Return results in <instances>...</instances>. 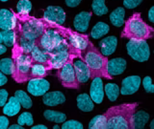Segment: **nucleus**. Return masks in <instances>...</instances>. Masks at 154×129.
<instances>
[{"instance_id":"nucleus-44","label":"nucleus","mask_w":154,"mask_h":129,"mask_svg":"<svg viewBox=\"0 0 154 129\" xmlns=\"http://www.w3.org/2000/svg\"><path fill=\"white\" fill-rule=\"evenodd\" d=\"M7 51V47L5 46L3 43H0V55H3L5 54Z\"/></svg>"},{"instance_id":"nucleus-2","label":"nucleus","mask_w":154,"mask_h":129,"mask_svg":"<svg viewBox=\"0 0 154 129\" xmlns=\"http://www.w3.org/2000/svg\"><path fill=\"white\" fill-rule=\"evenodd\" d=\"M138 102L123 103L110 107L105 112L107 128L113 129H134L133 116Z\"/></svg>"},{"instance_id":"nucleus-29","label":"nucleus","mask_w":154,"mask_h":129,"mask_svg":"<svg viewBox=\"0 0 154 129\" xmlns=\"http://www.w3.org/2000/svg\"><path fill=\"white\" fill-rule=\"evenodd\" d=\"M14 97L17 99V100L20 103V105L23 108L29 109L32 107L33 102L32 99H30V97L26 94V92H24L23 90H17L14 93Z\"/></svg>"},{"instance_id":"nucleus-33","label":"nucleus","mask_w":154,"mask_h":129,"mask_svg":"<svg viewBox=\"0 0 154 129\" xmlns=\"http://www.w3.org/2000/svg\"><path fill=\"white\" fill-rule=\"evenodd\" d=\"M91 8H93V12L97 16H102L108 13V8L105 5V0H94Z\"/></svg>"},{"instance_id":"nucleus-11","label":"nucleus","mask_w":154,"mask_h":129,"mask_svg":"<svg viewBox=\"0 0 154 129\" xmlns=\"http://www.w3.org/2000/svg\"><path fill=\"white\" fill-rule=\"evenodd\" d=\"M52 56L49 60V65L52 69H59L63 65H65L69 60L77 57L73 54H71L69 50L57 51L51 53Z\"/></svg>"},{"instance_id":"nucleus-18","label":"nucleus","mask_w":154,"mask_h":129,"mask_svg":"<svg viewBox=\"0 0 154 129\" xmlns=\"http://www.w3.org/2000/svg\"><path fill=\"white\" fill-rule=\"evenodd\" d=\"M91 17V12H81L76 14L73 20V26L75 30L79 33H84L88 30L89 23Z\"/></svg>"},{"instance_id":"nucleus-48","label":"nucleus","mask_w":154,"mask_h":129,"mask_svg":"<svg viewBox=\"0 0 154 129\" xmlns=\"http://www.w3.org/2000/svg\"><path fill=\"white\" fill-rule=\"evenodd\" d=\"M0 1H2V2H6V1H8V0H0Z\"/></svg>"},{"instance_id":"nucleus-30","label":"nucleus","mask_w":154,"mask_h":129,"mask_svg":"<svg viewBox=\"0 0 154 129\" xmlns=\"http://www.w3.org/2000/svg\"><path fill=\"white\" fill-rule=\"evenodd\" d=\"M149 119V115L143 111H140L138 113H134L133 116V123L134 128H143Z\"/></svg>"},{"instance_id":"nucleus-24","label":"nucleus","mask_w":154,"mask_h":129,"mask_svg":"<svg viewBox=\"0 0 154 129\" xmlns=\"http://www.w3.org/2000/svg\"><path fill=\"white\" fill-rule=\"evenodd\" d=\"M124 16H125V10L122 7H119L111 13L110 14V21L116 27H122L124 24Z\"/></svg>"},{"instance_id":"nucleus-46","label":"nucleus","mask_w":154,"mask_h":129,"mask_svg":"<svg viewBox=\"0 0 154 129\" xmlns=\"http://www.w3.org/2000/svg\"><path fill=\"white\" fill-rule=\"evenodd\" d=\"M32 128L34 129H37V128H42V129H46L47 127L45 125H42V124H38V125H35V126H32Z\"/></svg>"},{"instance_id":"nucleus-47","label":"nucleus","mask_w":154,"mask_h":129,"mask_svg":"<svg viewBox=\"0 0 154 129\" xmlns=\"http://www.w3.org/2000/svg\"><path fill=\"white\" fill-rule=\"evenodd\" d=\"M53 128H54V129H58V128H60V126H59V125H57V124H56V125L53 126Z\"/></svg>"},{"instance_id":"nucleus-1","label":"nucleus","mask_w":154,"mask_h":129,"mask_svg":"<svg viewBox=\"0 0 154 129\" xmlns=\"http://www.w3.org/2000/svg\"><path fill=\"white\" fill-rule=\"evenodd\" d=\"M79 59H81L88 66L90 70V79L105 78L112 79L113 76L108 73V59L100 53L91 41L89 42L87 48L81 52Z\"/></svg>"},{"instance_id":"nucleus-4","label":"nucleus","mask_w":154,"mask_h":129,"mask_svg":"<svg viewBox=\"0 0 154 129\" xmlns=\"http://www.w3.org/2000/svg\"><path fill=\"white\" fill-rule=\"evenodd\" d=\"M17 18L14 30L21 33L28 39L37 40L47 29V23L45 19H37L29 16H19L16 13Z\"/></svg>"},{"instance_id":"nucleus-26","label":"nucleus","mask_w":154,"mask_h":129,"mask_svg":"<svg viewBox=\"0 0 154 129\" xmlns=\"http://www.w3.org/2000/svg\"><path fill=\"white\" fill-rule=\"evenodd\" d=\"M16 42V32L14 30L0 31V43L6 47H13Z\"/></svg>"},{"instance_id":"nucleus-14","label":"nucleus","mask_w":154,"mask_h":129,"mask_svg":"<svg viewBox=\"0 0 154 129\" xmlns=\"http://www.w3.org/2000/svg\"><path fill=\"white\" fill-rule=\"evenodd\" d=\"M90 97L95 103H101L104 98V87L101 78H94L90 88Z\"/></svg>"},{"instance_id":"nucleus-42","label":"nucleus","mask_w":154,"mask_h":129,"mask_svg":"<svg viewBox=\"0 0 154 129\" xmlns=\"http://www.w3.org/2000/svg\"><path fill=\"white\" fill-rule=\"evenodd\" d=\"M7 83V76L0 71V86H3L4 84Z\"/></svg>"},{"instance_id":"nucleus-36","label":"nucleus","mask_w":154,"mask_h":129,"mask_svg":"<svg viewBox=\"0 0 154 129\" xmlns=\"http://www.w3.org/2000/svg\"><path fill=\"white\" fill-rule=\"evenodd\" d=\"M62 128L63 129H82L83 128V124L77 121H74V119H70V121L63 122Z\"/></svg>"},{"instance_id":"nucleus-6","label":"nucleus","mask_w":154,"mask_h":129,"mask_svg":"<svg viewBox=\"0 0 154 129\" xmlns=\"http://www.w3.org/2000/svg\"><path fill=\"white\" fill-rule=\"evenodd\" d=\"M66 38L63 36L56 28L46 29L45 33L36 40V45L42 50L52 53Z\"/></svg>"},{"instance_id":"nucleus-28","label":"nucleus","mask_w":154,"mask_h":129,"mask_svg":"<svg viewBox=\"0 0 154 129\" xmlns=\"http://www.w3.org/2000/svg\"><path fill=\"white\" fill-rule=\"evenodd\" d=\"M89 128L93 129H107V119L105 115H98L91 119Z\"/></svg>"},{"instance_id":"nucleus-23","label":"nucleus","mask_w":154,"mask_h":129,"mask_svg":"<svg viewBox=\"0 0 154 129\" xmlns=\"http://www.w3.org/2000/svg\"><path fill=\"white\" fill-rule=\"evenodd\" d=\"M77 107L83 112H91L94 108V102L88 94H80L76 99Z\"/></svg>"},{"instance_id":"nucleus-22","label":"nucleus","mask_w":154,"mask_h":129,"mask_svg":"<svg viewBox=\"0 0 154 129\" xmlns=\"http://www.w3.org/2000/svg\"><path fill=\"white\" fill-rule=\"evenodd\" d=\"M20 103H19L17 99L14 96V97H11L9 99V102H6V104L3 106V114L9 117H13L20 111Z\"/></svg>"},{"instance_id":"nucleus-5","label":"nucleus","mask_w":154,"mask_h":129,"mask_svg":"<svg viewBox=\"0 0 154 129\" xmlns=\"http://www.w3.org/2000/svg\"><path fill=\"white\" fill-rule=\"evenodd\" d=\"M13 61H14V71L13 79L18 83L29 80V74L32 65V59L29 54H25L17 47H13Z\"/></svg>"},{"instance_id":"nucleus-37","label":"nucleus","mask_w":154,"mask_h":129,"mask_svg":"<svg viewBox=\"0 0 154 129\" xmlns=\"http://www.w3.org/2000/svg\"><path fill=\"white\" fill-rule=\"evenodd\" d=\"M143 88L146 92H148V93L154 92V86L152 84V80H151L150 76H147L143 79Z\"/></svg>"},{"instance_id":"nucleus-35","label":"nucleus","mask_w":154,"mask_h":129,"mask_svg":"<svg viewBox=\"0 0 154 129\" xmlns=\"http://www.w3.org/2000/svg\"><path fill=\"white\" fill-rule=\"evenodd\" d=\"M17 123L20 125H27V126H32L34 123V119L31 113L29 112H23L22 114L19 115L17 118Z\"/></svg>"},{"instance_id":"nucleus-40","label":"nucleus","mask_w":154,"mask_h":129,"mask_svg":"<svg viewBox=\"0 0 154 129\" xmlns=\"http://www.w3.org/2000/svg\"><path fill=\"white\" fill-rule=\"evenodd\" d=\"M9 119L5 116H0V129H7L9 127Z\"/></svg>"},{"instance_id":"nucleus-25","label":"nucleus","mask_w":154,"mask_h":129,"mask_svg":"<svg viewBox=\"0 0 154 129\" xmlns=\"http://www.w3.org/2000/svg\"><path fill=\"white\" fill-rule=\"evenodd\" d=\"M43 117H45L47 121L53 122L56 123H63L66 121V115L59 112V111H54V110H45L43 112Z\"/></svg>"},{"instance_id":"nucleus-41","label":"nucleus","mask_w":154,"mask_h":129,"mask_svg":"<svg viewBox=\"0 0 154 129\" xmlns=\"http://www.w3.org/2000/svg\"><path fill=\"white\" fill-rule=\"evenodd\" d=\"M65 1H66V5L67 7L74 8V7L78 6V5L81 3L82 0H65Z\"/></svg>"},{"instance_id":"nucleus-21","label":"nucleus","mask_w":154,"mask_h":129,"mask_svg":"<svg viewBox=\"0 0 154 129\" xmlns=\"http://www.w3.org/2000/svg\"><path fill=\"white\" fill-rule=\"evenodd\" d=\"M31 59L35 62H41V63H48L52 56V54L45 50L41 49L40 47L35 45L32 51L30 52Z\"/></svg>"},{"instance_id":"nucleus-39","label":"nucleus","mask_w":154,"mask_h":129,"mask_svg":"<svg viewBox=\"0 0 154 129\" xmlns=\"http://www.w3.org/2000/svg\"><path fill=\"white\" fill-rule=\"evenodd\" d=\"M8 92L7 90L5 89H1L0 90V107H3L7 102L8 99Z\"/></svg>"},{"instance_id":"nucleus-3","label":"nucleus","mask_w":154,"mask_h":129,"mask_svg":"<svg viewBox=\"0 0 154 129\" xmlns=\"http://www.w3.org/2000/svg\"><path fill=\"white\" fill-rule=\"evenodd\" d=\"M141 13H134L124 22V29L122 32V37L128 39H143L151 38L154 35V30L143 20Z\"/></svg>"},{"instance_id":"nucleus-7","label":"nucleus","mask_w":154,"mask_h":129,"mask_svg":"<svg viewBox=\"0 0 154 129\" xmlns=\"http://www.w3.org/2000/svg\"><path fill=\"white\" fill-rule=\"evenodd\" d=\"M126 50L128 55L134 60L139 62L147 61L150 56V50L146 40L143 39H129Z\"/></svg>"},{"instance_id":"nucleus-10","label":"nucleus","mask_w":154,"mask_h":129,"mask_svg":"<svg viewBox=\"0 0 154 129\" xmlns=\"http://www.w3.org/2000/svg\"><path fill=\"white\" fill-rule=\"evenodd\" d=\"M49 88L50 84L46 79H45V78L30 79L27 85V91L35 97L43 96L49 90Z\"/></svg>"},{"instance_id":"nucleus-20","label":"nucleus","mask_w":154,"mask_h":129,"mask_svg":"<svg viewBox=\"0 0 154 129\" xmlns=\"http://www.w3.org/2000/svg\"><path fill=\"white\" fill-rule=\"evenodd\" d=\"M126 69V60L122 57H117L111 60H108L107 70L111 76H118L122 74Z\"/></svg>"},{"instance_id":"nucleus-19","label":"nucleus","mask_w":154,"mask_h":129,"mask_svg":"<svg viewBox=\"0 0 154 129\" xmlns=\"http://www.w3.org/2000/svg\"><path fill=\"white\" fill-rule=\"evenodd\" d=\"M66 102V97L60 91L46 92L42 96V102L47 106H56Z\"/></svg>"},{"instance_id":"nucleus-17","label":"nucleus","mask_w":154,"mask_h":129,"mask_svg":"<svg viewBox=\"0 0 154 129\" xmlns=\"http://www.w3.org/2000/svg\"><path fill=\"white\" fill-rule=\"evenodd\" d=\"M100 53L105 56L113 55L118 46V38L114 36H110L101 39L99 42Z\"/></svg>"},{"instance_id":"nucleus-38","label":"nucleus","mask_w":154,"mask_h":129,"mask_svg":"<svg viewBox=\"0 0 154 129\" xmlns=\"http://www.w3.org/2000/svg\"><path fill=\"white\" fill-rule=\"evenodd\" d=\"M143 0H123V6L127 9H134L138 7Z\"/></svg>"},{"instance_id":"nucleus-31","label":"nucleus","mask_w":154,"mask_h":129,"mask_svg":"<svg viewBox=\"0 0 154 129\" xmlns=\"http://www.w3.org/2000/svg\"><path fill=\"white\" fill-rule=\"evenodd\" d=\"M32 10L30 0H19L17 4V13L19 16H29Z\"/></svg>"},{"instance_id":"nucleus-32","label":"nucleus","mask_w":154,"mask_h":129,"mask_svg":"<svg viewBox=\"0 0 154 129\" xmlns=\"http://www.w3.org/2000/svg\"><path fill=\"white\" fill-rule=\"evenodd\" d=\"M104 92L106 93L108 99L111 102H115V100L119 98V86L115 83H107L104 87Z\"/></svg>"},{"instance_id":"nucleus-45","label":"nucleus","mask_w":154,"mask_h":129,"mask_svg":"<svg viewBox=\"0 0 154 129\" xmlns=\"http://www.w3.org/2000/svg\"><path fill=\"white\" fill-rule=\"evenodd\" d=\"M8 128H19V129H21V128H23V126L22 125H20V124H13V125H11V126H9Z\"/></svg>"},{"instance_id":"nucleus-9","label":"nucleus","mask_w":154,"mask_h":129,"mask_svg":"<svg viewBox=\"0 0 154 129\" xmlns=\"http://www.w3.org/2000/svg\"><path fill=\"white\" fill-rule=\"evenodd\" d=\"M43 19L47 24L62 26L66 21V13L60 6H48L43 13Z\"/></svg>"},{"instance_id":"nucleus-27","label":"nucleus","mask_w":154,"mask_h":129,"mask_svg":"<svg viewBox=\"0 0 154 129\" xmlns=\"http://www.w3.org/2000/svg\"><path fill=\"white\" fill-rule=\"evenodd\" d=\"M109 31H110V27L108 26V24H106L104 22H97L93 27V29H91V36L94 39H98V38L107 35Z\"/></svg>"},{"instance_id":"nucleus-34","label":"nucleus","mask_w":154,"mask_h":129,"mask_svg":"<svg viewBox=\"0 0 154 129\" xmlns=\"http://www.w3.org/2000/svg\"><path fill=\"white\" fill-rule=\"evenodd\" d=\"M0 71L5 75H12L14 71L13 59H2L0 60Z\"/></svg>"},{"instance_id":"nucleus-43","label":"nucleus","mask_w":154,"mask_h":129,"mask_svg":"<svg viewBox=\"0 0 154 129\" xmlns=\"http://www.w3.org/2000/svg\"><path fill=\"white\" fill-rule=\"evenodd\" d=\"M148 19L151 23L154 22V7L153 6L150 8V10H149V12H148Z\"/></svg>"},{"instance_id":"nucleus-15","label":"nucleus","mask_w":154,"mask_h":129,"mask_svg":"<svg viewBox=\"0 0 154 129\" xmlns=\"http://www.w3.org/2000/svg\"><path fill=\"white\" fill-rule=\"evenodd\" d=\"M72 64L74 67L75 75L79 83H85L90 79V70L88 66L81 59H77L72 60Z\"/></svg>"},{"instance_id":"nucleus-12","label":"nucleus","mask_w":154,"mask_h":129,"mask_svg":"<svg viewBox=\"0 0 154 129\" xmlns=\"http://www.w3.org/2000/svg\"><path fill=\"white\" fill-rule=\"evenodd\" d=\"M141 78L139 76H130L122 80V88L119 89V93L122 95H132L139 90L141 86Z\"/></svg>"},{"instance_id":"nucleus-13","label":"nucleus","mask_w":154,"mask_h":129,"mask_svg":"<svg viewBox=\"0 0 154 129\" xmlns=\"http://www.w3.org/2000/svg\"><path fill=\"white\" fill-rule=\"evenodd\" d=\"M17 18L12 11L7 9L0 10V29L2 30H14Z\"/></svg>"},{"instance_id":"nucleus-16","label":"nucleus","mask_w":154,"mask_h":129,"mask_svg":"<svg viewBox=\"0 0 154 129\" xmlns=\"http://www.w3.org/2000/svg\"><path fill=\"white\" fill-rule=\"evenodd\" d=\"M52 68L48 63H41V62H32L30 74H29V79H41L45 78L48 75L49 71Z\"/></svg>"},{"instance_id":"nucleus-8","label":"nucleus","mask_w":154,"mask_h":129,"mask_svg":"<svg viewBox=\"0 0 154 129\" xmlns=\"http://www.w3.org/2000/svg\"><path fill=\"white\" fill-rule=\"evenodd\" d=\"M72 59L69 60L65 65H63L61 68L57 71V76L62 82V85L66 88L70 89H78L79 88V82L77 80L74 67L72 64Z\"/></svg>"}]
</instances>
